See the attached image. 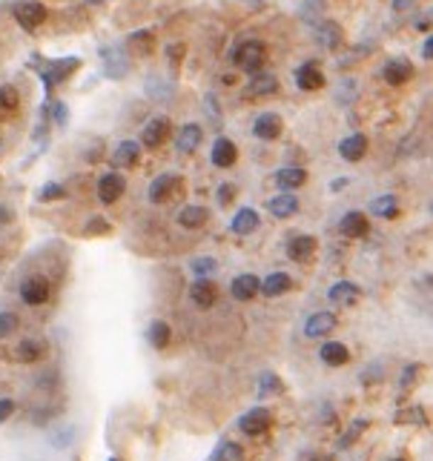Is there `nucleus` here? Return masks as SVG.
<instances>
[{"label": "nucleus", "mask_w": 433, "mask_h": 461, "mask_svg": "<svg viewBox=\"0 0 433 461\" xmlns=\"http://www.w3.org/2000/svg\"><path fill=\"white\" fill-rule=\"evenodd\" d=\"M66 435H75V430L66 427L63 433H57V435H55V441H52V444H55V447H66V444H69V438H66Z\"/></svg>", "instance_id": "46"}, {"label": "nucleus", "mask_w": 433, "mask_h": 461, "mask_svg": "<svg viewBox=\"0 0 433 461\" xmlns=\"http://www.w3.org/2000/svg\"><path fill=\"white\" fill-rule=\"evenodd\" d=\"M147 338L155 350H164L170 344V324L167 321H153L150 330H147Z\"/></svg>", "instance_id": "37"}, {"label": "nucleus", "mask_w": 433, "mask_h": 461, "mask_svg": "<svg viewBox=\"0 0 433 461\" xmlns=\"http://www.w3.org/2000/svg\"><path fill=\"white\" fill-rule=\"evenodd\" d=\"M270 424H273V416H270V410H264V407H253V410H250V413H244V416H241V421H239L241 433H244V435H250V438L264 435V433L270 430Z\"/></svg>", "instance_id": "4"}, {"label": "nucleus", "mask_w": 433, "mask_h": 461, "mask_svg": "<svg viewBox=\"0 0 433 461\" xmlns=\"http://www.w3.org/2000/svg\"><path fill=\"white\" fill-rule=\"evenodd\" d=\"M138 158H141V143H138V140H124V143H118V149H115L112 164H115V167H124V170H132V167L138 164Z\"/></svg>", "instance_id": "21"}, {"label": "nucleus", "mask_w": 433, "mask_h": 461, "mask_svg": "<svg viewBox=\"0 0 433 461\" xmlns=\"http://www.w3.org/2000/svg\"><path fill=\"white\" fill-rule=\"evenodd\" d=\"M109 461H121V458H109Z\"/></svg>", "instance_id": "54"}, {"label": "nucleus", "mask_w": 433, "mask_h": 461, "mask_svg": "<svg viewBox=\"0 0 433 461\" xmlns=\"http://www.w3.org/2000/svg\"><path fill=\"white\" fill-rule=\"evenodd\" d=\"M258 287H261V281H258L256 275L244 272V275L233 278L230 292H233V298H236V301H253V298H256V292H258Z\"/></svg>", "instance_id": "23"}, {"label": "nucleus", "mask_w": 433, "mask_h": 461, "mask_svg": "<svg viewBox=\"0 0 433 461\" xmlns=\"http://www.w3.org/2000/svg\"><path fill=\"white\" fill-rule=\"evenodd\" d=\"M12 413H15V401H12V399H0V424L9 421Z\"/></svg>", "instance_id": "45"}, {"label": "nucleus", "mask_w": 433, "mask_h": 461, "mask_svg": "<svg viewBox=\"0 0 433 461\" xmlns=\"http://www.w3.org/2000/svg\"><path fill=\"white\" fill-rule=\"evenodd\" d=\"M55 121H57V126L66 123V104H57V106H55Z\"/></svg>", "instance_id": "48"}, {"label": "nucleus", "mask_w": 433, "mask_h": 461, "mask_svg": "<svg viewBox=\"0 0 433 461\" xmlns=\"http://www.w3.org/2000/svg\"><path fill=\"white\" fill-rule=\"evenodd\" d=\"M339 155L344 158V161H350V164H356V161H362L365 155H368V138L365 135H347L341 143H339Z\"/></svg>", "instance_id": "13"}, {"label": "nucleus", "mask_w": 433, "mask_h": 461, "mask_svg": "<svg viewBox=\"0 0 433 461\" xmlns=\"http://www.w3.org/2000/svg\"><path fill=\"white\" fill-rule=\"evenodd\" d=\"M284 390V384H281V378L275 375V372H270V370H264L261 375H258V396L261 399H270V396H278Z\"/></svg>", "instance_id": "35"}, {"label": "nucleus", "mask_w": 433, "mask_h": 461, "mask_svg": "<svg viewBox=\"0 0 433 461\" xmlns=\"http://www.w3.org/2000/svg\"><path fill=\"white\" fill-rule=\"evenodd\" d=\"M416 0H393V12H407Z\"/></svg>", "instance_id": "49"}, {"label": "nucleus", "mask_w": 433, "mask_h": 461, "mask_svg": "<svg viewBox=\"0 0 433 461\" xmlns=\"http://www.w3.org/2000/svg\"><path fill=\"white\" fill-rule=\"evenodd\" d=\"M209 158H212V164L219 167V170H227V167H233V164L239 161V149H236V143H233V140L219 138V140L212 143Z\"/></svg>", "instance_id": "14"}, {"label": "nucleus", "mask_w": 433, "mask_h": 461, "mask_svg": "<svg viewBox=\"0 0 433 461\" xmlns=\"http://www.w3.org/2000/svg\"><path fill=\"white\" fill-rule=\"evenodd\" d=\"M258 223H261L258 212H256V209H250V206H244V209H239V212L233 215L230 229H233L236 235H250V233H256V229H258Z\"/></svg>", "instance_id": "19"}, {"label": "nucleus", "mask_w": 433, "mask_h": 461, "mask_svg": "<svg viewBox=\"0 0 433 461\" xmlns=\"http://www.w3.org/2000/svg\"><path fill=\"white\" fill-rule=\"evenodd\" d=\"M371 212L376 215V218H396L399 215V198L396 195H379V198H373L371 201Z\"/></svg>", "instance_id": "33"}, {"label": "nucleus", "mask_w": 433, "mask_h": 461, "mask_svg": "<svg viewBox=\"0 0 433 461\" xmlns=\"http://www.w3.org/2000/svg\"><path fill=\"white\" fill-rule=\"evenodd\" d=\"M333 327H336V316L322 310V313H313V316L307 318V324H305V335H307V338H324Z\"/></svg>", "instance_id": "18"}, {"label": "nucleus", "mask_w": 433, "mask_h": 461, "mask_svg": "<svg viewBox=\"0 0 433 461\" xmlns=\"http://www.w3.org/2000/svg\"><path fill=\"white\" fill-rule=\"evenodd\" d=\"M12 221V212H9V206H4V204H0V226H4V223H9Z\"/></svg>", "instance_id": "50"}, {"label": "nucleus", "mask_w": 433, "mask_h": 461, "mask_svg": "<svg viewBox=\"0 0 433 461\" xmlns=\"http://www.w3.org/2000/svg\"><path fill=\"white\" fill-rule=\"evenodd\" d=\"M327 298L333 301V304H356L358 298H362V289H358L353 281H339V284H333L330 287V292H327Z\"/></svg>", "instance_id": "24"}, {"label": "nucleus", "mask_w": 433, "mask_h": 461, "mask_svg": "<svg viewBox=\"0 0 433 461\" xmlns=\"http://www.w3.org/2000/svg\"><path fill=\"white\" fill-rule=\"evenodd\" d=\"M126 189V178L118 175V172H106L101 181H98V198L101 204H115Z\"/></svg>", "instance_id": "9"}, {"label": "nucleus", "mask_w": 433, "mask_h": 461, "mask_svg": "<svg viewBox=\"0 0 433 461\" xmlns=\"http://www.w3.org/2000/svg\"><path fill=\"white\" fill-rule=\"evenodd\" d=\"M316 43L322 46V49H336L339 43H341V26L336 23V21H322L319 26H316Z\"/></svg>", "instance_id": "22"}, {"label": "nucleus", "mask_w": 433, "mask_h": 461, "mask_svg": "<svg viewBox=\"0 0 433 461\" xmlns=\"http://www.w3.org/2000/svg\"><path fill=\"white\" fill-rule=\"evenodd\" d=\"M290 275H287V272H273V275H267L264 281H261V292L267 295V298H278V295H284L287 289H290Z\"/></svg>", "instance_id": "29"}, {"label": "nucleus", "mask_w": 433, "mask_h": 461, "mask_svg": "<svg viewBox=\"0 0 433 461\" xmlns=\"http://www.w3.org/2000/svg\"><path fill=\"white\" fill-rule=\"evenodd\" d=\"M344 187H347V178H336V181H333V187H330V189H333V192H341V189H344Z\"/></svg>", "instance_id": "51"}, {"label": "nucleus", "mask_w": 433, "mask_h": 461, "mask_svg": "<svg viewBox=\"0 0 433 461\" xmlns=\"http://www.w3.org/2000/svg\"><path fill=\"white\" fill-rule=\"evenodd\" d=\"M305 181H307V172H305V170H299V167H284V170H278V172H275V187H281L284 192H293V189H299Z\"/></svg>", "instance_id": "25"}, {"label": "nucleus", "mask_w": 433, "mask_h": 461, "mask_svg": "<svg viewBox=\"0 0 433 461\" xmlns=\"http://www.w3.org/2000/svg\"><path fill=\"white\" fill-rule=\"evenodd\" d=\"M126 43H129V49H135V52H141V55H153V49H155V35H153L150 29H141V32H132Z\"/></svg>", "instance_id": "34"}, {"label": "nucleus", "mask_w": 433, "mask_h": 461, "mask_svg": "<svg viewBox=\"0 0 433 461\" xmlns=\"http://www.w3.org/2000/svg\"><path fill=\"white\" fill-rule=\"evenodd\" d=\"M207 209L204 206H198V204H187L181 212H178V226H184V229H198V226H204L207 223Z\"/></svg>", "instance_id": "30"}, {"label": "nucleus", "mask_w": 433, "mask_h": 461, "mask_svg": "<svg viewBox=\"0 0 433 461\" xmlns=\"http://www.w3.org/2000/svg\"><path fill=\"white\" fill-rule=\"evenodd\" d=\"M21 301L29 306H40L49 301V284L43 278H26L21 284Z\"/></svg>", "instance_id": "11"}, {"label": "nucleus", "mask_w": 433, "mask_h": 461, "mask_svg": "<svg viewBox=\"0 0 433 461\" xmlns=\"http://www.w3.org/2000/svg\"><path fill=\"white\" fill-rule=\"evenodd\" d=\"M84 4H89V6H95V4H104V0H84Z\"/></svg>", "instance_id": "52"}, {"label": "nucleus", "mask_w": 433, "mask_h": 461, "mask_svg": "<svg viewBox=\"0 0 433 461\" xmlns=\"http://www.w3.org/2000/svg\"><path fill=\"white\" fill-rule=\"evenodd\" d=\"M190 298L195 301V306H201V310H209L215 304V298H219V292H215V284L209 278H195V284L190 287Z\"/></svg>", "instance_id": "17"}, {"label": "nucleus", "mask_w": 433, "mask_h": 461, "mask_svg": "<svg viewBox=\"0 0 433 461\" xmlns=\"http://www.w3.org/2000/svg\"><path fill=\"white\" fill-rule=\"evenodd\" d=\"M390 461H405V458H390Z\"/></svg>", "instance_id": "53"}, {"label": "nucleus", "mask_w": 433, "mask_h": 461, "mask_svg": "<svg viewBox=\"0 0 433 461\" xmlns=\"http://www.w3.org/2000/svg\"><path fill=\"white\" fill-rule=\"evenodd\" d=\"M322 361L327 364V367H341V364H347L350 361V352H347V347L344 344H339V341H324V347H322Z\"/></svg>", "instance_id": "31"}, {"label": "nucleus", "mask_w": 433, "mask_h": 461, "mask_svg": "<svg viewBox=\"0 0 433 461\" xmlns=\"http://www.w3.org/2000/svg\"><path fill=\"white\" fill-rule=\"evenodd\" d=\"M316 238L313 235H296V238H290L287 241V258H293V261H310L313 255H316Z\"/></svg>", "instance_id": "15"}, {"label": "nucleus", "mask_w": 433, "mask_h": 461, "mask_svg": "<svg viewBox=\"0 0 433 461\" xmlns=\"http://www.w3.org/2000/svg\"><path fill=\"white\" fill-rule=\"evenodd\" d=\"M63 195H66V189H63L60 184H43L40 192H38L40 201H57V198H63Z\"/></svg>", "instance_id": "40"}, {"label": "nucleus", "mask_w": 433, "mask_h": 461, "mask_svg": "<svg viewBox=\"0 0 433 461\" xmlns=\"http://www.w3.org/2000/svg\"><path fill=\"white\" fill-rule=\"evenodd\" d=\"M18 106H21L18 89L9 87V84H4V87H0V121H9L18 112Z\"/></svg>", "instance_id": "32"}, {"label": "nucleus", "mask_w": 433, "mask_h": 461, "mask_svg": "<svg viewBox=\"0 0 433 461\" xmlns=\"http://www.w3.org/2000/svg\"><path fill=\"white\" fill-rule=\"evenodd\" d=\"M382 78H385L390 87H402V84H407V81L413 78V66H410L407 57H393V60L385 63Z\"/></svg>", "instance_id": "6"}, {"label": "nucleus", "mask_w": 433, "mask_h": 461, "mask_svg": "<svg viewBox=\"0 0 433 461\" xmlns=\"http://www.w3.org/2000/svg\"><path fill=\"white\" fill-rule=\"evenodd\" d=\"M365 427H368V421H365V418H358V421H356V424L350 427V433H344V438L339 441V447H350V444L356 441V435H358V433H362Z\"/></svg>", "instance_id": "41"}, {"label": "nucleus", "mask_w": 433, "mask_h": 461, "mask_svg": "<svg viewBox=\"0 0 433 461\" xmlns=\"http://www.w3.org/2000/svg\"><path fill=\"white\" fill-rule=\"evenodd\" d=\"M296 84H299V89H305V92H316V89L324 87V72H322L313 60H307V63H302V66L296 69Z\"/></svg>", "instance_id": "10"}, {"label": "nucleus", "mask_w": 433, "mask_h": 461, "mask_svg": "<svg viewBox=\"0 0 433 461\" xmlns=\"http://www.w3.org/2000/svg\"><path fill=\"white\" fill-rule=\"evenodd\" d=\"M267 209H270L275 218H293V215L299 212V198H296V195H290V192L275 195V198L267 204Z\"/></svg>", "instance_id": "28"}, {"label": "nucleus", "mask_w": 433, "mask_h": 461, "mask_svg": "<svg viewBox=\"0 0 433 461\" xmlns=\"http://www.w3.org/2000/svg\"><path fill=\"white\" fill-rule=\"evenodd\" d=\"M201 138H204L201 126H198V123H187V126L178 132V140H175V146H178V152H181V155H190V152H195V149H198Z\"/></svg>", "instance_id": "27"}, {"label": "nucleus", "mask_w": 433, "mask_h": 461, "mask_svg": "<svg viewBox=\"0 0 433 461\" xmlns=\"http://www.w3.org/2000/svg\"><path fill=\"white\" fill-rule=\"evenodd\" d=\"M167 135H170V121H167L164 115H158V118H153L147 126H143L141 143L147 146V149H158V146L167 140Z\"/></svg>", "instance_id": "7"}, {"label": "nucleus", "mask_w": 433, "mask_h": 461, "mask_svg": "<svg viewBox=\"0 0 433 461\" xmlns=\"http://www.w3.org/2000/svg\"><path fill=\"white\" fill-rule=\"evenodd\" d=\"M275 92H278V78L275 74H267V72L253 74V81L244 87V98H270Z\"/></svg>", "instance_id": "8"}, {"label": "nucleus", "mask_w": 433, "mask_h": 461, "mask_svg": "<svg viewBox=\"0 0 433 461\" xmlns=\"http://www.w3.org/2000/svg\"><path fill=\"white\" fill-rule=\"evenodd\" d=\"M253 132H256V138H261V140H275V138L281 135V118L273 115V112H264V115L256 118Z\"/></svg>", "instance_id": "20"}, {"label": "nucleus", "mask_w": 433, "mask_h": 461, "mask_svg": "<svg viewBox=\"0 0 433 461\" xmlns=\"http://www.w3.org/2000/svg\"><path fill=\"white\" fill-rule=\"evenodd\" d=\"M46 355V347L38 341V338H26V341H21L18 347H15V361H21V364H35V361H40Z\"/></svg>", "instance_id": "26"}, {"label": "nucleus", "mask_w": 433, "mask_h": 461, "mask_svg": "<svg viewBox=\"0 0 433 461\" xmlns=\"http://www.w3.org/2000/svg\"><path fill=\"white\" fill-rule=\"evenodd\" d=\"M207 461H244V450L233 441H224V444L215 447V452Z\"/></svg>", "instance_id": "36"}, {"label": "nucleus", "mask_w": 433, "mask_h": 461, "mask_svg": "<svg viewBox=\"0 0 433 461\" xmlns=\"http://www.w3.org/2000/svg\"><path fill=\"white\" fill-rule=\"evenodd\" d=\"M236 195H239V189H236L233 184H221V189H219V204H221V206H230Z\"/></svg>", "instance_id": "43"}, {"label": "nucleus", "mask_w": 433, "mask_h": 461, "mask_svg": "<svg viewBox=\"0 0 433 461\" xmlns=\"http://www.w3.org/2000/svg\"><path fill=\"white\" fill-rule=\"evenodd\" d=\"M12 15H15V21H18L26 32H35V29L46 21V6L38 4V0H23V4H15Z\"/></svg>", "instance_id": "3"}, {"label": "nucleus", "mask_w": 433, "mask_h": 461, "mask_svg": "<svg viewBox=\"0 0 433 461\" xmlns=\"http://www.w3.org/2000/svg\"><path fill=\"white\" fill-rule=\"evenodd\" d=\"M21 327V318L15 313H0V338H9Z\"/></svg>", "instance_id": "39"}, {"label": "nucleus", "mask_w": 433, "mask_h": 461, "mask_svg": "<svg viewBox=\"0 0 433 461\" xmlns=\"http://www.w3.org/2000/svg\"><path fill=\"white\" fill-rule=\"evenodd\" d=\"M230 57L241 72L258 74L264 69V63H267V46L261 40H244L241 46H236V52Z\"/></svg>", "instance_id": "1"}, {"label": "nucleus", "mask_w": 433, "mask_h": 461, "mask_svg": "<svg viewBox=\"0 0 433 461\" xmlns=\"http://www.w3.org/2000/svg\"><path fill=\"white\" fill-rule=\"evenodd\" d=\"M368 229H371V223H368L365 212H347L339 221V233L347 238H362V235H368Z\"/></svg>", "instance_id": "16"}, {"label": "nucleus", "mask_w": 433, "mask_h": 461, "mask_svg": "<svg viewBox=\"0 0 433 461\" xmlns=\"http://www.w3.org/2000/svg\"><path fill=\"white\" fill-rule=\"evenodd\" d=\"M416 378H419V364H407L405 367V375H402V390H407Z\"/></svg>", "instance_id": "44"}, {"label": "nucleus", "mask_w": 433, "mask_h": 461, "mask_svg": "<svg viewBox=\"0 0 433 461\" xmlns=\"http://www.w3.org/2000/svg\"><path fill=\"white\" fill-rule=\"evenodd\" d=\"M87 233H89V235H106V233H109V223H106L104 218H92V221L87 223Z\"/></svg>", "instance_id": "42"}, {"label": "nucleus", "mask_w": 433, "mask_h": 461, "mask_svg": "<svg viewBox=\"0 0 433 461\" xmlns=\"http://www.w3.org/2000/svg\"><path fill=\"white\" fill-rule=\"evenodd\" d=\"M101 57H104V69H106L109 78H124V74L129 72V57H126L124 49L106 46V49H101Z\"/></svg>", "instance_id": "12"}, {"label": "nucleus", "mask_w": 433, "mask_h": 461, "mask_svg": "<svg viewBox=\"0 0 433 461\" xmlns=\"http://www.w3.org/2000/svg\"><path fill=\"white\" fill-rule=\"evenodd\" d=\"M190 270H192L195 278H212L215 270H219V261H215V258H195L190 264Z\"/></svg>", "instance_id": "38"}, {"label": "nucleus", "mask_w": 433, "mask_h": 461, "mask_svg": "<svg viewBox=\"0 0 433 461\" xmlns=\"http://www.w3.org/2000/svg\"><path fill=\"white\" fill-rule=\"evenodd\" d=\"M178 187H181V175L164 172V175H158V178L153 181V187H150V201H153V204H167V201L178 192Z\"/></svg>", "instance_id": "5"}, {"label": "nucleus", "mask_w": 433, "mask_h": 461, "mask_svg": "<svg viewBox=\"0 0 433 461\" xmlns=\"http://www.w3.org/2000/svg\"><path fill=\"white\" fill-rule=\"evenodd\" d=\"M422 57H424V60L433 57V38H424V43H422Z\"/></svg>", "instance_id": "47"}, {"label": "nucleus", "mask_w": 433, "mask_h": 461, "mask_svg": "<svg viewBox=\"0 0 433 461\" xmlns=\"http://www.w3.org/2000/svg\"><path fill=\"white\" fill-rule=\"evenodd\" d=\"M81 66H84L81 57H57V60H46L43 69H40V78H43V84H46V92H52L57 84L69 81L72 74H75Z\"/></svg>", "instance_id": "2"}]
</instances>
